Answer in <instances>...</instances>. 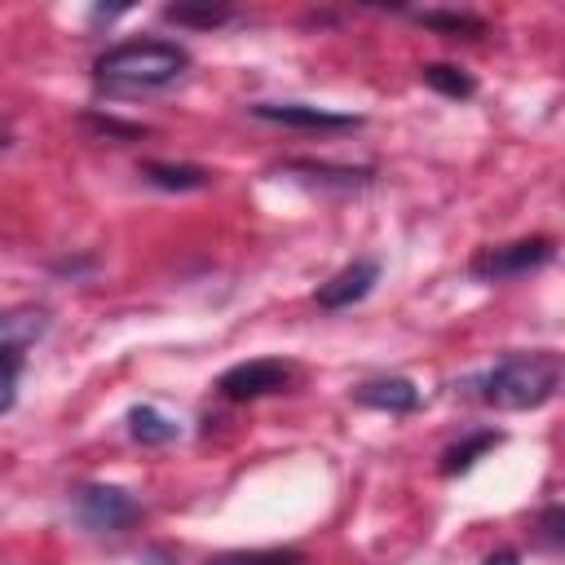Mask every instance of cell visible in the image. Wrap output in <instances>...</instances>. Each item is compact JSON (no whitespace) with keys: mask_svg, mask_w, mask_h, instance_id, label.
<instances>
[{"mask_svg":"<svg viewBox=\"0 0 565 565\" xmlns=\"http://www.w3.org/2000/svg\"><path fill=\"white\" fill-rule=\"evenodd\" d=\"M353 402L358 406H371V411H388V415H406L419 406V388L406 380V375H380V380H366L353 388Z\"/></svg>","mask_w":565,"mask_h":565,"instance_id":"8","label":"cell"},{"mask_svg":"<svg viewBox=\"0 0 565 565\" xmlns=\"http://www.w3.org/2000/svg\"><path fill=\"white\" fill-rule=\"evenodd\" d=\"M552 256H556V243H552L547 234H534V238L481 247V252L472 256L468 274L481 278V282H503V278H521V274H530V269H543Z\"/></svg>","mask_w":565,"mask_h":565,"instance_id":"4","label":"cell"},{"mask_svg":"<svg viewBox=\"0 0 565 565\" xmlns=\"http://www.w3.org/2000/svg\"><path fill=\"white\" fill-rule=\"evenodd\" d=\"M22 366H26V344H13V340H0V415L18 402V380H22Z\"/></svg>","mask_w":565,"mask_h":565,"instance_id":"16","label":"cell"},{"mask_svg":"<svg viewBox=\"0 0 565 565\" xmlns=\"http://www.w3.org/2000/svg\"><path fill=\"white\" fill-rule=\"evenodd\" d=\"M375 282H380V260L362 256V260H353V265L335 269V274H331L322 287H318V296H313V300H318L322 309H349V305L366 300Z\"/></svg>","mask_w":565,"mask_h":565,"instance_id":"7","label":"cell"},{"mask_svg":"<svg viewBox=\"0 0 565 565\" xmlns=\"http://www.w3.org/2000/svg\"><path fill=\"white\" fill-rule=\"evenodd\" d=\"M247 110L256 119L287 124V128H313V132H340V128H358L362 124V115L331 110V106H305V102H256Z\"/></svg>","mask_w":565,"mask_h":565,"instance_id":"6","label":"cell"},{"mask_svg":"<svg viewBox=\"0 0 565 565\" xmlns=\"http://www.w3.org/2000/svg\"><path fill=\"white\" fill-rule=\"evenodd\" d=\"M282 172H305V181H322V185H340V190H358L371 181V168H331V163H313V159H291Z\"/></svg>","mask_w":565,"mask_h":565,"instance_id":"13","label":"cell"},{"mask_svg":"<svg viewBox=\"0 0 565 565\" xmlns=\"http://www.w3.org/2000/svg\"><path fill=\"white\" fill-rule=\"evenodd\" d=\"M163 18L177 22V26H203V31H212V26H225L234 18V9H225V4H168Z\"/></svg>","mask_w":565,"mask_h":565,"instance_id":"17","label":"cell"},{"mask_svg":"<svg viewBox=\"0 0 565 565\" xmlns=\"http://www.w3.org/2000/svg\"><path fill=\"white\" fill-rule=\"evenodd\" d=\"M486 565H516V552L512 547H499V552L486 556Z\"/></svg>","mask_w":565,"mask_h":565,"instance_id":"21","label":"cell"},{"mask_svg":"<svg viewBox=\"0 0 565 565\" xmlns=\"http://www.w3.org/2000/svg\"><path fill=\"white\" fill-rule=\"evenodd\" d=\"M503 441V433H494V428H481V433H472V437H463V441H455L446 455H441V477H459V472H468L486 450H494Z\"/></svg>","mask_w":565,"mask_h":565,"instance_id":"11","label":"cell"},{"mask_svg":"<svg viewBox=\"0 0 565 565\" xmlns=\"http://www.w3.org/2000/svg\"><path fill=\"white\" fill-rule=\"evenodd\" d=\"M190 66V53L172 40H124L115 49H106L93 71L97 84L106 88H128V93H146V88H163L172 79H181Z\"/></svg>","mask_w":565,"mask_h":565,"instance_id":"2","label":"cell"},{"mask_svg":"<svg viewBox=\"0 0 565 565\" xmlns=\"http://www.w3.org/2000/svg\"><path fill=\"white\" fill-rule=\"evenodd\" d=\"M419 79H424L433 93L455 97V102H463V97H472V93H477V79H472L468 71L450 66V62H424V66H419Z\"/></svg>","mask_w":565,"mask_h":565,"instance_id":"12","label":"cell"},{"mask_svg":"<svg viewBox=\"0 0 565 565\" xmlns=\"http://www.w3.org/2000/svg\"><path fill=\"white\" fill-rule=\"evenodd\" d=\"M561 388V353L552 349H530V353H508L490 371L477 375V393L486 406L499 411H534L552 402Z\"/></svg>","mask_w":565,"mask_h":565,"instance_id":"1","label":"cell"},{"mask_svg":"<svg viewBox=\"0 0 565 565\" xmlns=\"http://www.w3.org/2000/svg\"><path fill=\"white\" fill-rule=\"evenodd\" d=\"M291 380H296V366L291 362H282V358H252V362H238V366L221 371L216 388L230 402H252V397L282 393Z\"/></svg>","mask_w":565,"mask_h":565,"instance_id":"5","label":"cell"},{"mask_svg":"<svg viewBox=\"0 0 565 565\" xmlns=\"http://www.w3.org/2000/svg\"><path fill=\"white\" fill-rule=\"evenodd\" d=\"M44 327H49V313L44 309H4L0 313V340H13V344L40 340Z\"/></svg>","mask_w":565,"mask_h":565,"instance_id":"14","label":"cell"},{"mask_svg":"<svg viewBox=\"0 0 565 565\" xmlns=\"http://www.w3.org/2000/svg\"><path fill=\"white\" fill-rule=\"evenodd\" d=\"M66 503H71V516L93 534H124L128 525L141 521V503L124 486H106V481L75 486Z\"/></svg>","mask_w":565,"mask_h":565,"instance_id":"3","label":"cell"},{"mask_svg":"<svg viewBox=\"0 0 565 565\" xmlns=\"http://www.w3.org/2000/svg\"><path fill=\"white\" fill-rule=\"evenodd\" d=\"M124 419H128V437L141 441V446H168V441L181 437V424L168 419L159 406H132Z\"/></svg>","mask_w":565,"mask_h":565,"instance_id":"10","label":"cell"},{"mask_svg":"<svg viewBox=\"0 0 565 565\" xmlns=\"http://www.w3.org/2000/svg\"><path fill=\"white\" fill-rule=\"evenodd\" d=\"M543 539H547L552 547L561 543V508H547V512H543Z\"/></svg>","mask_w":565,"mask_h":565,"instance_id":"20","label":"cell"},{"mask_svg":"<svg viewBox=\"0 0 565 565\" xmlns=\"http://www.w3.org/2000/svg\"><path fill=\"white\" fill-rule=\"evenodd\" d=\"M419 22L424 26H433V31H446V35H463V40H477V35H486V22L481 18H472V13H441V9H428V13H419Z\"/></svg>","mask_w":565,"mask_h":565,"instance_id":"18","label":"cell"},{"mask_svg":"<svg viewBox=\"0 0 565 565\" xmlns=\"http://www.w3.org/2000/svg\"><path fill=\"white\" fill-rule=\"evenodd\" d=\"M137 172H141V181H150V185H159V190H177V194H185V190H207V185H212V172L199 168V163H163V159H146Z\"/></svg>","mask_w":565,"mask_h":565,"instance_id":"9","label":"cell"},{"mask_svg":"<svg viewBox=\"0 0 565 565\" xmlns=\"http://www.w3.org/2000/svg\"><path fill=\"white\" fill-rule=\"evenodd\" d=\"M203 565H305V552L296 547H256V552H216Z\"/></svg>","mask_w":565,"mask_h":565,"instance_id":"15","label":"cell"},{"mask_svg":"<svg viewBox=\"0 0 565 565\" xmlns=\"http://www.w3.org/2000/svg\"><path fill=\"white\" fill-rule=\"evenodd\" d=\"M84 128H93V132H102V137H119V141H141V137H146L141 124H124V119H115V115H84Z\"/></svg>","mask_w":565,"mask_h":565,"instance_id":"19","label":"cell"}]
</instances>
